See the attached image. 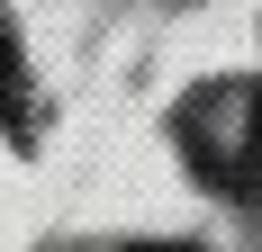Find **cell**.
<instances>
[{
	"label": "cell",
	"instance_id": "3",
	"mask_svg": "<svg viewBox=\"0 0 262 252\" xmlns=\"http://www.w3.org/2000/svg\"><path fill=\"white\" fill-rule=\"evenodd\" d=\"M127 252H199V243H127Z\"/></svg>",
	"mask_w": 262,
	"mask_h": 252
},
{
	"label": "cell",
	"instance_id": "2",
	"mask_svg": "<svg viewBox=\"0 0 262 252\" xmlns=\"http://www.w3.org/2000/svg\"><path fill=\"white\" fill-rule=\"evenodd\" d=\"M0 126L9 135H27L36 126V99H27V63H18V36L0 27Z\"/></svg>",
	"mask_w": 262,
	"mask_h": 252
},
{
	"label": "cell",
	"instance_id": "4",
	"mask_svg": "<svg viewBox=\"0 0 262 252\" xmlns=\"http://www.w3.org/2000/svg\"><path fill=\"white\" fill-rule=\"evenodd\" d=\"M253 171H262V108H253Z\"/></svg>",
	"mask_w": 262,
	"mask_h": 252
},
{
	"label": "cell",
	"instance_id": "1",
	"mask_svg": "<svg viewBox=\"0 0 262 252\" xmlns=\"http://www.w3.org/2000/svg\"><path fill=\"white\" fill-rule=\"evenodd\" d=\"M253 108H262L253 81H208V90H190V99H181L172 135H181V153H190V171H199V180H217V189L262 180V171H253Z\"/></svg>",
	"mask_w": 262,
	"mask_h": 252
}]
</instances>
